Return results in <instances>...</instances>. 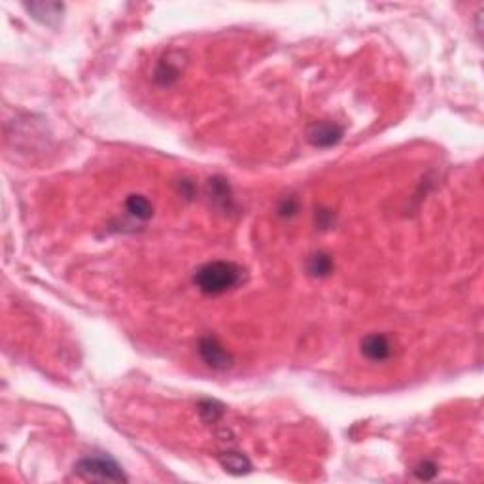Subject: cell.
Wrapping results in <instances>:
<instances>
[{"label": "cell", "instance_id": "obj_1", "mask_svg": "<svg viewBox=\"0 0 484 484\" xmlns=\"http://www.w3.org/2000/svg\"><path fill=\"white\" fill-rule=\"evenodd\" d=\"M244 269L231 261H210L197 269L193 282L206 295H221L241 286Z\"/></svg>", "mask_w": 484, "mask_h": 484}, {"label": "cell", "instance_id": "obj_2", "mask_svg": "<svg viewBox=\"0 0 484 484\" xmlns=\"http://www.w3.org/2000/svg\"><path fill=\"white\" fill-rule=\"evenodd\" d=\"M76 473L85 481H98V483H127V476L123 475L121 468L106 456H91L78 461Z\"/></svg>", "mask_w": 484, "mask_h": 484}, {"label": "cell", "instance_id": "obj_3", "mask_svg": "<svg viewBox=\"0 0 484 484\" xmlns=\"http://www.w3.org/2000/svg\"><path fill=\"white\" fill-rule=\"evenodd\" d=\"M199 354L203 358V362L216 371H223L227 367H231L233 358L227 352L226 348L221 346L216 337H204L199 342Z\"/></svg>", "mask_w": 484, "mask_h": 484}, {"label": "cell", "instance_id": "obj_4", "mask_svg": "<svg viewBox=\"0 0 484 484\" xmlns=\"http://www.w3.org/2000/svg\"><path fill=\"white\" fill-rule=\"evenodd\" d=\"M342 135H344L342 127L333 121H316L314 125H310L307 133L309 142L316 148H331L342 140Z\"/></svg>", "mask_w": 484, "mask_h": 484}, {"label": "cell", "instance_id": "obj_5", "mask_svg": "<svg viewBox=\"0 0 484 484\" xmlns=\"http://www.w3.org/2000/svg\"><path fill=\"white\" fill-rule=\"evenodd\" d=\"M392 342L386 335L373 333L362 340V354L371 362H386L392 355Z\"/></svg>", "mask_w": 484, "mask_h": 484}, {"label": "cell", "instance_id": "obj_6", "mask_svg": "<svg viewBox=\"0 0 484 484\" xmlns=\"http://www.w3.org/2000/svg\"><path fill=\"white\" fill-rule=\"evenodd\" d=\"M25 8L29 10V14H32L34 19L45 23V25H53L63 14V4L59 2H32Z\"/></svg>", "mask_w": 484, "mask_h": 484}, {"label": "cell", "instance_id": "obj_7", "mask_svg": "<svg viewBox=\"0 0 484 484\" xmlns=\"http://www.w3.org/2000/svg\"><path fill=\"white\" fill-rule=\"evenodd\" d=\"M219 463L231 475H246L252 471V461L241 452H223L219 454Z\"/></svg>", "mask_w": 484, "mask_h": 484}, {"label": "cell", "instance_id": "obj_8", "mask_svg": "<svg viewBox=\"0 0 484 484\" xmlns=\"http://www.w3.org/2000/svg\"><path fill=\"white\" fill-rule=\"evenodd\" d=\"M125 208L133 218L142 219V221L153 216V206L144 195H129L125 201Z\"/></svg>", "mask_w": 484, "mask_h": 484}, {"label": "cell", "instance_id": "obj_9", "mask_svg": "<svg viewBox=\"0 0 484 484\" xmlns=\"http://www.w3.org/2000/svg\"><path fill=\"white\" fill-rule=\"evenodd\" d=\"M180 63H176L170 57L161 59L157 65V70H155V82L161 83V85H168V83H173L180 76Z\"/></svg>", "mask_w": 484, "mask_h": 484}, {"label": "cell", "instance_id": "obj_10", "mask_svg": "<svg viewBox=\"0 0 484 484\" xmlns=\"http://www.w3.org/2000/svg\"><path fill=\"white\" fill-rule=\"evenodd\" d=\"M333 271V259L324 252H318L309 259V272L314 276H329Z\"/></svg>", "mask_w": 484, "mask_h": 484}, {"label": "cell", "instance_id": "obj_11", "mask_svg": "<svg viewBox=\"0 0 484 484\" xmlns=\"http://www.w3.org/2000/svg\"><path fill=\"white\" fill-rule=\"evenodd\" d=\"M199 412L203 416L204 422L214 424L218 422L219 418H221V415H223V407H221L219 403H216V401H203V403L199 405Z\"/></svg>", "mask_w": 484, "mask_h": 484}, {"label": "cell", "instance_id": "obj_12", "mask_svg": "<svg viewBox=\"0 0 484 484\" xmlns=\"http://www.w3.org/2000/svg\"><path fill=\"white\" fill-rule=\"evenodd\" d=\"M415 475L420 478V481H431L433 476L437 475V465L433 461H422L418 463L415 469Z\"/></svg>", "mask_w": 484, "mask_h": 484}, {"label": "cell", "instance_id": "obj_13", "mask_svg": "<svg viewBox=\"0 0 484 484\" xmlns=\"http://www.w3.org/2000/svg\"><path fill=\"white\" fill-rule=\"evenodd\" d=\"M295 212H297V201H295L294 197L284 199V203L280 206V214H282V216H292Z\"/></svg>", "mask_w": 484, "mask_h": 484}]
</instances>
